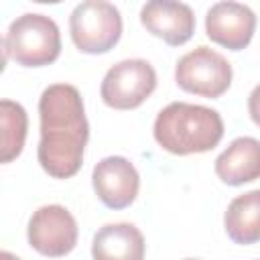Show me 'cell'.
Instances as JSON below:
<instances>
[{
	"label": "cell",
	"mask_w": 260,
	"mask_h": 260,
	"mask_svg": "<svg viewBox=\"0 0 260 260\" xmlns=\"http://www.w3.org/2000/svg\"><path fill=\"white\" fill-rule=\"evenodd\" d=\"M41 142L37 158L53 179H69L83 165V150L89 138L83 100L69 83L49 85L39 100Z\"/></svg>",
	"instance_id": "6da1fadb"
},
{
	"label": "cell",
	"mask_w": 260,
	"mask_h": 260,
	"mask_svg": "<svg viewBox=\"0 0 260 260\" xmlns=\"http://www.w3.org/2000/svg\"><path fill=\"white\" fill-rule=\"evenodd\" d=\"M152 134L158 146L171 154H199L219 144L223 138V120L217 110L173 102L158 112Z\"/></svg>",
	"instance_id": "7a4b0ae2"
},
{
	"label": "cell",
	"mask_w": 260,
	"mask_h": 260,
	"mask_svg": "<svg viewBox=\"0 0 260 260\" xmlns=\"http://www.w3.org/2000/svg\"><path fill=\"white\" fill-rule=\"evenodd\" d=\"M61 55L59 26L51 16L26 12L10 22L4 37V59L22 67H45Z\"/></svg>",
	"instance_id": "3957f363"
},
{
	"label": "cell",
	"mask_w": 260,
	"mask_h": 260,
	"mask_svg": "<svg viewBox=\"0 0 260 260\" xmlns=\"http://www.w3.org/2000/svg\"><path fill=\"white\" fill-rule=\"evenodd\" d=\"M73 45L87 55H102L116 47L122 37L120 10L104 0H87L73 8L69 16Z\"/></svg>",
	"instance_id": "277c9868"
},
{
	"label": "cell",
	"mask_w": 260,
	"mask_h": 260,
	"mask_svg": "<svg viewBox=\"0 0 260 260\" xmlns=\"http://www.w3.org/2000/svg\"><path fill=\"white\" fill-rule=\"evenodd\" d=\"M232 75L230 61L205 45L185 53L175 65L177 85L187 93L209 100H215L230 89Z\"/></svg>",
	"instance_id": "5b68a950"
},
{
	"label": "cell",
	"mask_w": 260,
	"mask_h": 260,
	"mask_svg": "<svg viewBox=\"0 0 260 260\" xmlns=\"http://www.w3.org/2000/svg\"><path fill=\"white\" fill-rule=\"evenodd\" d=\"M156 89V71L144 59H124L104 75L100 95L108 108L134 110Z\"/></svg>",
	"instance_id": "8992f818"
},
{
	"label": "cell",
	"mask_w": 260,
	"mask_h": 260,
	"mask_svg": "<svg viewBox=\"0 0 260 260\" xmlns=\"http://www.w3.org/2000/svg\"><path fill=\"white\" fill-rule=\"evenodd\" d=\"M26 238L39 254L61 258L77 244V221L63 205H43L30 215Z\"/></svg>",
	"instance_id": "52a82bcc"
},
{
	"label": "cell",
	"mask_w": 260,
	"mask_h": 260,
	"mask_svg": "<svg viewBox=\"0 0 260 260\" xmlns=\"http://www.w3.org/2000/svg\"><path fill=\"white\" fill-rule=\"evenodd\" d=\"M91 183L98 199L110 209L128 207L140 189V177L134 165L124 156L102 158L91 173Z\"/></svg>",
	"instance_id": "ba28073f"
},
{
	"label": "cell",
	"mask_w": 260,
	"mask_h": 260,
	"mask_svg": "<svg viewBox=\"0 0 260 260\" xmlns=\"http://www.w3.org/2000/svg\"><path fill=\"white\" fill-rule=\"evenodd\" d=\"M256 30V14L252 8L240 2H217L207 10L205 16V35L230 49L242 51L250 45Z\"/></svg>",
	"instance_id": "9c48e42d"
},
{
	"label": "cell",
	"mask_w": 260,
	"mask_h": 260,
	"mask_svg": "<svg viewBox=\"0 0 260 260\" xmlns=\"http://www.w3.org/2000/svg\"><path fill=\"white\" fill-rule=\"evenodd\" d=\"M142 26L171 47L185 45L195 32V14L191 6L173 0H152L140 10Z\"/></svg>",
	"instance_id": "30bf717a"
},
{
	"label": "cell",
	"mask_w": 260,
	"mask_h": 260,
	"mask_svg": "<svg viewBox=\"0 0 260 260\" xmlns=\"http://www.w3.org/2000/svg\"><path fill=\"white\" fill-rule=\"evenodd\" d=\"M215 175L221 183L238 187L260 179V140L240 136L215 158Z\"/></svg>",
	"instance_id": "8fae6325"
},
{
	"label": "cell",
	"mask_w": 260,
	"mask_h": 260,
	"mask_svg": "<svg viewBox=\"0 0 260 260\" xmlns=\"http://www.w3.org/2000/svg\"><path fill=\"white\" fill-rule=\"evenodd\" d=\"M144 236L134 223H108L91 242L93 260H144Z\"/></svg>",
	"instance_id": "7c38bea8"
},
{
	"label": "cell",
	"mask_w": 260,
	"mask_h": 260,
	"mask_svg": "<svg viewBox=\"0 0 260 260\" xmlns=\"http://www.w3.org/2000/svg\"><path fill=\"white\" fill-rule=\"evenodd\" d=\"M223 228L232 242L248 246L260 240V189L238 195L225 209Z\"/></svg>",
	"instance_id": "4fadbf2b"
},
{
	"label": "cell",
	"mask_w": 260,
	"mask_h": 260,
	"mask_svg": "<svg viewBox=\"0 0 260 260\" xmlns=\"http://www.w3.org/2000/svg\"><path fill=\"white\" fill-rule=\"evenodd\" d=\"M0 126H2V142H0V158L2 162L14 160L26 140V130H28V118L26 110L12 100H2L0 102Z\"/></svg>",
	"instance_id": "5bb4252c"
},
{
	"label": "cell",
	"mask_w": 260,
	"mask_h": 260,
	"mask_svg": "<svg viewBox=\"0 0 260 260\" xmlns=\"http://www.w3.org/2000/svg\"><path fill=\"white\" fill-rule=\"evenodd\" d=\"M248 114H250L252 122L260 128V85H256L252 89V93L248 95Z\"/></svg>",
	"instance_id": "9a60e30c"
},
{
	"label": "cell",
	"mask_w": 260,
	"mask_h": 260,
	"mask_svg": "<svg viewBox=\"0 0 260 260\" xmlns=\"http://www.w3.org/2000/svg\"><path fill=\"white\" fill-rule=\"evenodd\" d=\"M0 260H20V258H16L14 254H10V252H6V250H4V252L0 254Z\"/></svg>",
	"instance_id": "2e32d148"
},
{
	"label": "cell",
	"mask_w": 260,
	"mask_h": 260,
	"mask_svg": "<svg viewBox=\"0 0 260 260\" xmlns=\"http://www.w3.org/2000/svg\"><path fill=\"white\" fill-rule=\"evenodd\" d=\"M185 260H195V258H185Z\"/></svg>",
	"instance_id": "e0dca14e"
}]
</instances>
